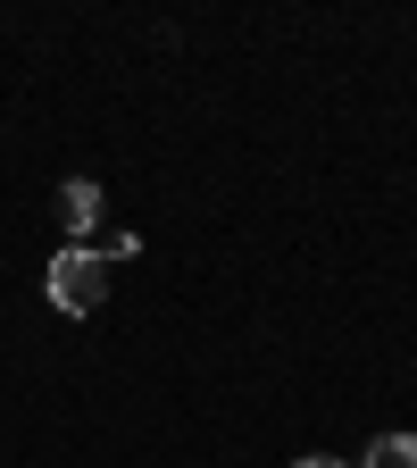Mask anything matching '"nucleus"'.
Segmentation results:
<instances>
[{"instance_id": "1", "label": "nucleus", "mask_w": 417, "mask_h": 468, "mask_svg": "<svg viewBox=\"0 0 417 468\" xmlns=\"http://www.w3.org/2000/svg\"><path fill=\"white\" fill-rule=\"evenodd\" d=\"M109 251H92V243H68L50 268H42V292H50V310L58 318H92L100 302H109Z\"/></svg>"}, {"instance_id": "3", "label": "nucleus", "mask_w": 417, "mask_h": 468, "mask_svg": "<svg viewBox=\"0 0 417 468\" xmlns=\"http://www.w3.org/2000/svg\"><path fill=\"white\" fill-rule=\"evenodd\" d=\"M360 468H417V435H376Z\"/></svg>"}, {"instance_id": "4", "label": "nucleus", "mask_w": 417, "mask_h": 468, "mask_svg": "<svg viewBox=\"0 0 417 468\" xmlns=\"http://www.w3.org/2000/svg\"><path fill=\"white\" fill-rule=\"evenodd\" d=\"M292 468H350V460H334V452H309V460H292Z\"/></svg>"}, {"instance_id": "2", "label": "nucleus", "mask_w": 417, "mask_h": 468, "mask_svg": "<svg viewBox=\"0 0 417 468\" xmlns=\"http://www.w3.org/2000/svg\"><path fill=\"white\" fill-rule=\"evenodd\" d=\"M58 226H68L76 243L100 226V185H92V176H68V185H58Z\"/></svg>"}]
</instances>
